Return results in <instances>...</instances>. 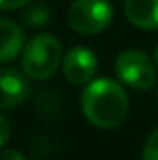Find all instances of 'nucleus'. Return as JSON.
I'll list each match as a JSON object with an SVG mask.
<instances>
[{
    "instance_id": "nucleus-6",
    "label": "nucleus",
    "mask_w": 158,
    "mask_h": 160,
    "mask_svg": "<svg viewBox=\"0 0 158 160\" xmlns=\"http://www.w3.org/2000/svg\"><path fill=\"white\" fill-rule=\"evenodd\" d=\"M30 95V82L17 69H0V110L22 104Z\"/></svg>"
},
{
    "instance_id": "nucleus-7",
    "label": "nucleus",
    "mask_w": 158,
    "mask_h": 160,
    "mask_svg": "<svg viewBox=\"0 0 158 160\" xmlns=\"http://www.w3.org/2000/svg\"><path fill=\"white\" fill-rule=\"evenodd\" d=\"M125 15L136 28L158 30V0H125Z\"/></svg>"
},
{
    "instance_id": "nucleus-3",
    "label": "nucleus",
    "mask_w": 158,
    "mask_h": 160,
    "mask_svg": "<svg viewBox=\"0 0 158 160\" xmlns=\"http://www.w3.org/2000/svg\"><path fill=\"white\" fill-rule=\"evenodd\" d=\"M114 21V8L108 0H75L67 9L69 26L82 36H97Z\"/></svg>"
},
{
    "instance_id": "nucleus-13",
    "label": "nucleus",
    "mask_w": 158,
    "mask_h": 160,
    "mask_svg": "<svg viewBox=\"0 0 158 160\" xmlns=\"http://www.w3.org/2000/svg\"><path fill=\"white\" fill-rule=\"evenodd\" d=\"M0 160H26V157L17 149H0Z\"/></svg>"
},
{
    "instance_id": "nucleus-1",
    "label": "nucleus",
    "mask_w": 158,
    "mask_h": 160,
    "mask_svg": "<svg viewBox=\"0 0 158 160\" xmlns=\"http://www.w3.org/2000/svg\"><path fill=\"white\" fill-rule=\"evenodd\" d=\"M80 108L91 125L99 128H116L128 114V95L116 80L97 78L82 89Z\"/></svg>"
},
{
    "instance_id": "nucleus-9",
    "label": "nucleus",
    "mask_w": 158,
    "mask_h": 160,
    "mask_svg": "<svg viewBox=\"0 0 158 160\" xmlns=\"http://www.w3.org/2000/svg\"><path fill=\"white\" fill-rule=\"evenodd\" d=\"M143 160H158V127L151 132L143 147Z\"/></svg>"
},
{
    "instance_id": "nucleus-8",
    "label": "nucleus",
    "mask_w": 158,
    "mask_h": 160,
    "mask_svg": "<svg viewBox=\"0 0 158 160\" xmlns=\"http://www.w3.org/2000/svg\"><path fill=\"white\" fill-rule=\"evenodd\" d=\"M22 30L17 22L0 15V63L15 60L22 50Z\"/></svg>"
},
{
    "instance_id": "nucleus-4",
    "label": "nucleus",
    "mask_w": 158,
    "mask_h": 160,
    "mask_svg": "<svg viewBox=\"0 0 158 160\" xmlns=\"http://www.w3.org/2000/svg\"><path fill=\"white\" fill-rule=\"evenodd\" d=\"M116 75L125 86L140 91H149L156 84L155 62L141 50L134 48L123 50L116 58Z\"/></svg>"
},
{
    "instance_id": "nucleus-10",
    "label": "nucleus",
    "mask_w": 158,
    "mask_h": 160,
    "mask_svg": "<svg viewBox=\"0 0 158 160\" xmlns=\"http://www.w3.org/2000/svg\"><path fill=\"white\" fill-rule=\"evenodd\" d=\"M26 19H28L30 24H45L47 19H48V11L43 4H36L32 9H28Z\"/></svg>"
},
{
    "instance_id": "nucleus-11",
    "label": "nucleus",
    "mask_w": 158,
    "mask_h": 160,
    "mask_svg": "<svg viewBox=\"0 0 158 160\" xmlns=\"http://www.w3.org/2000/svg\"><path fill=\"white\" fill-rule=\"evenodd\" d=\"M9 136H11V125H9L7 118L0 116V149H4V145L7 143Z\"/></svg>"
},
{
    "instance_id": "nucleus-14",
    "label": "nucleus",
    "mask_w": 158,
    "mask_h": 160,
    "mask_svg": "<svg viewBox=\"0 0 158 160\" xmlns=\"http://www.w3.org/2000/svg\"><path fill=\"white\" fill-rule=\"evenodd\" d=\"M153 62L156 63V67H158V45L155 47V50H153Z\"/></svg>"
},
{
    "instance_id": "nucleus-12",
    "label": "nucleus",
    "mask_w": 158,
    "mask_h": 160,
    "mask_svg": "<svg viewBox=\"0 0 158 160\" xmlns=\"http://www.w3.org/2000/svg\"><path fill=\"white\" fill-rule=\"evenodd\" d=\"M30 0H0V11H11L26 6Z\"/></svg>"
},
{
    "instance_id": "nucleus-5",
    "label": "nucleus",
    "mask_w": 158,
    "mask_h": 160,
    "mask_svg": "<svg viewBox=\"0 0 158 160\" xmlns=\"http://www.w3.org/2000/svg\"><path fill=\"white\" fill-rule=\"evenodd\" d=\"M63 77L73 86H87L91 80H95L99 60L95 52L87 47H73L62 63Z\"/></svg>"
},
{
    "instance_id": "nucleus-2",
    "label": "nucleus",
    "mask_w": 158,
    "mask_h": 160,
    "mask_svg": "<svg viewBox=\"0 0 158 160\" xmlns=\"http://www.w3.org/2000/svg\"><path fill=\"white\" fill-rule=\"evenodd\" d=\"M62 43L50 34H39L22 48V73L32 80H48L62 63Z\"/></svg>"
}]
</instances>
